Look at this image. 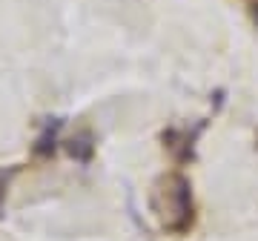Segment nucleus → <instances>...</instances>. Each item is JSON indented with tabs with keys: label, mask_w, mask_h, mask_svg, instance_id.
Listing matches in <instances>:
<instances>
[{
	"label": "nucleus",
	"mask_w": 258,
	"mask_h": 241,
	"mask_svg": "<svg viewBox=\"0 0 258 241\" xmlns=\"http://www.w3.org/2000/svg\"><path fill=\"white\" fill-rule=\"evenodd\" d=\"M255 23H258V6H255Z\"/></svg>",
	"instance_id": "nucleus-1"
}]
</instances>
